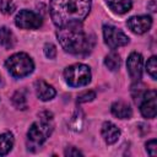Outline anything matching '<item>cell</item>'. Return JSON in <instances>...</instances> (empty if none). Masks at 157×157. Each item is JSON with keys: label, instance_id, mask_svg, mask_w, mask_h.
I'll return each instance as SVG.
<instances>
[{"label": "cell", "instance_id": "obj_15", "mask_svg": "<svg viewBox=\"0 0 157 157\" xmlns=\"http://www.w3.org/2000/svg\"><path fill=\"white\" fill-rule=\"evenodd\" d=\"M13 146V136L11 132L0 134V156H4L11 151Z\"/></svg>", "mask_w": 157, "mask_h": 157}, {"label": "cell", "instance_id": "obj_17", "mask_svg": "<svg viewBox=\"0 0 157 157\" xmlns=\"http://www.w3.org/2000/svg\"><path fill=\"white\" fill-rule=\"evenodd\" d=\"M120 63H121V60H120L119 54H117V53H114V52L109 53V54L105 56V59H104V64H105V66H107L110 71L118 70V69L120 67Z\"/></svg>", "mask_w": 157, "mask_h": 157}, {"label": "cell", "instance_id": "obj_14", "mask_svg": "<svg viewBox=\"0 0 157 157\" xmlns=\"http://www.w3.org/2000/svg\"><path fill=\"white\" fill-rule=\"evenodd\" d=\"M107 5L113 12L118 15L126 13L128 11H130L132 6L131 0H107Z\"/></svg>", "mask_w": 157, "mask_h": 157}, {"label": "cell", "instance_id": "obj_16", "mask_svg": "<svg viewBox=\"0 0 157 157\" xmlns=\"http://www.w3.org/2000/svg\"><path fill=\"white\" fill-rule=\"evenodd\" d=\"M0 44L6 48L10 49L13 47L15 44V37L13 33L7 28V27H1L0 28Z\"/></svg>", "mask_w": 157, "mask_h": 157}, {"label": "cell", "instance_id": "obj_9", "mask_svg": "<svg viewBox=\"0 0 157 157\" xmlns=\"http://www.w3.org/2000/svg\"><path fill=\"white\" fill-rule=\"evenodd\" d=\"M128 27L136 34H142L145 32H147L151 26H152V18L150 16H132L126 22Z\"/></svg>", "mask_w": 157, "mask_h": 157}, {"label": "cell", "instance_id": "obj_12", "mask_svg": "<svg viewBox=\"0 0 157 157\" xmlns=\"http://www.w3.org/2000/svg\"><path fill=\"white\" fill-rule=\"evenodd\" d=\"M34 88H36L37 97L42 101H49V99L54 98V96H55V90L53 88V86H50L49 83H47L43 80L36 81Z\"/></svg>", "mask_w": 157, "mask_h": 157}, {"label": "cell", "instance_id": "obj_20", "mask_svg": "<svg viewBox=\"0 0 157 157\" xmlns=\"http://www.w3.org/2000/svg\"><path fill=\"white\" fill-rule=\"evenodd\" d=\"M146 69H147V72L150 74V76L156 80L157 78V59L156 56H151L146 64Z\"/></svg>", "mask_w": 157, "mask_h": 157}, {"label": "cell", "instance_id": "obj_6", "mask_svg": "<svg viewBox=\"0 0 157 157\" xmlns=\"http://www.w3.org/2000/svg\"><path fill=\"white\" fill-rule=\"evenodd\" d=\"M103 37H104L105 44L110 49H117L129 43V37L124 32H121L120 29L110 25H105L103 27Z\"/></svg>", "mask_w": 157, "mask_h": 157}, {"label": "cell", "instance_id": "obj_19", "mask_svg": "<svg viewBox=\"0 0 157 157\" xmlns=\"http://www.w3.org/2000/svg\"><path fill=\"white\" fill-rule=\"evenodd\" d=\"M83 125V114L81 110H76V113L72 115L71 121H70V126L72 130L75 131H80L82 129Z\"/></svg>", "mask_w": 157, "mask_h": 157}, {"label": "cell", "instance_id": "obj_26", "mask_svg": "<svg viewBox=\"0 0 157 157\" xmlns=\"http://www.w3.org/2000/svg\"><path fill=\"white\" fill-rule=\"evenodd\" d=\"M151 11H156V6H155V0L151 1Z\"/></svg>", "mask_w": 157, "mask_h": 157}, {"label": "cell", "instance_id": "obj_1", "mask_svg": "<svg viewBox=\"0 0 157 157\" xmlns=\"http://www.w3.org/2000/svg\"><path fill=\"white\" fill-rule=\"evenodd\" d=\"M50 16L58 27L82 22L90 12L91 0H50Z\"/></svg>", "mask_w": 157, "mask_h": 157}, {"label": "cell", "instance_id": "obj_23", "mask_svg": "<svg viewBox=\"0 0 157 157\" xmlns=\"http://www.w3.org/2000/svg\"><path fill=\"white\" fill-rule=\"evenodd\" d=\"M44 54H45L47 58L54 59L56 56V48H55V45L52 44V43H47L44 45Z\"/></svg>", "mask_w": 157, "mask_h": 157}, {"label": "cell", "instance_id": "obj_3", "mask_svg": "<svg viewBox=\"0 0 157 157\" xmlns=\"http://www.w3.org/2000/svg\"><path fill=\"white\" fill-rule=\"evenodd\" d=\"M53 131V114L49 112L39 113V120L34 121L28 132V142L31 147H39Z\"/></svg>", "mask_w": 157, "mask_h": 157}, {"label": "cell", "instance_id": "obj_24", "mask_svg": "<svg viewBox=\"0 0 157 157\" xmlns=\"http://www.w3.org/2000/svg\"><path fill=\"white\" fill-rule=\"evenodd\" d=\"M146 150L148 152L150 156H156L157 155V142L156 140H150L147 144H146Z\"/></svg>", "mask_w": 157, "mask_h": 157}, {"label": "cell", "instance_id": "obj_5", "mask_svg": "<svg viewBox=\"0 0 157 157\" xmlns=\"http://www.w3.org/2000/svg\"><path fill=\"white\" fill-rule=\"evenodd\" d=\"M64 77H65L66 83L71 87L86 86L91 81V70L87 65L74 64L65 69Z\"/></svg>", "mask_w": 157, "mask_h": 157}, {"label": "cell", "instance_id": "obj_21", "mask_svg": "<svg viewBox=\"0 0 157 157\" xmlns=\"http://www.w3.org/2000/svg\"><path fill=\"white\" fill-rule=\"evenodd\" d=\"M15 4L11 0H0V11L5 15H10L15 11Z\"/></svg>", "mask_w": 157, "mask_h": 157}, {"label": "cell", "instance_id": "obj_2", "mask_svg": "<svg viewBox=\"0 0 157 157\" xmlns=\"http://www.w3.org/2000/svg\"><path fill=\"white\" fill-rule=\"evenodd\" d=\"M56 37L65 52L75 55H85L90 53L94 44V38L83 32L81 22H74L59 27Z\"/></svg>", "mask_w": 157, "mask_h": 157}, {"label": "cell", "instance_id": "obj_7", "mask_svg": "<svg viewBox=\"0 0 157 157\" xmlns=\"http://www.w3.org/2000/svg\"><path fill=\"white\" fill-rule=\"evenodd\" d=\"M15 23L17 27L23 29H36L42 26V18L33 11L21 10L15 18Z\"/></svg>", "mask_w": 157, "mask_h": 157}, {"label": "cell", "instance_id": "obj_8", "mask_svg": "<svg viewBox=\"0 0 157 157\" xmlns=\"http://www.w3.org/2000/svg\"><path fill=\"white\" fill-rule=\"evenodd\" d=\"M157 93L155 90L152 91H146L145 94L141 98V103H140V112L145 118L148 119H153L156 117V112H157Z\"/></svg>", "mask_w": 157, "mask_h": 157}, {"label": "cell", "instance_id": "obj_22", "mask_svg": "<svg viewBox=\"0 0 157 157\" xmlns=\"http://www.w3.org/2000/svg\"><path fill=\"white\" fill-rule=\"evenodd\" d=\"M96 98V93L93 91H85L77 96V103H86L91 102Z\"/></svg>", "mask_w": 157, "mask_h": 157}, {"label": "cell", "instance_id": "obj_13", "mask_svg": "<svg viewBox=\"0 0 157 157\" xmlns=\"http://www.w3.org/2000/svg\"><path fill=\"white\" fill-rule=\"evenodd\" d=\"M110 110H112L113 115L119 118V119H130L132 115V110H131L130 105L125 102H121V101L114 102L112 104Z\"/></svg>", "mask_w": 157, "mask_h": 157}, {"label": "cell", "instance_id": "obj_10", "mask_svg": "<svg viewBox=\"0 0 157 157\" xmlns=\"http://www.w3.org/2000/svg\"><path fill=\"white\" fill-rule=\"evenodd\" d=\"M126 67L130 77L134 81H139L142 75V56L139 53H131L126 60Z\"/></svg>", "mask_w": 157, "mask_h": 157}, {"label": "cell", "instance_id": "obj_25", "mask_svg": "<svg viewBox=\"0 0 157 157\" xmlns=\"http://www.w3.org/2000/svg\"><path fill=\"white\" fill-rule=\"evenodd\" d=\"M65 156H69V157H71V156H82V153L75 147H69L65 151Z\"/></svg>", "mask_w": 157, "mask_h": 157}, {"label": "cell", "instance_id": "obj_18", "mask_svg": "<svg viewBox=\"0 0 157 157\" xmlns=\"http://www.w3.org/2000/svg\"><path fill=\"white\" fill-rule=\"evenodd\" d=\"M12 104L17 108V109H26L27 108V101H26V96L22 91H17L13 93L12 96Z\"/></svg>", "mask_w": 157, "mask_h": 157}, {"label": "cell", "instance_id": "obj_11", "mask_svg": "<svg viewBox=\"0 0 157 157\" xmlns=\"http://www.w3.org/2000/svg\"><path fill=\"white\" fill-rule=\"evenodd\" d=\"M102 136H103L104 141L108 145H112V144H114V142L118 141V139L120 136V130L113 123L105 121L102 125Z\"/></svg>", "mask_w": 157, "mask_h": 157}, {"label": "cell", "instance_id": "obj_4", "mask_svg": "<svg viewBox=\"0 0 157 157\" xmlns=\"http://www.w3.org/2000/svg\"><path fill=\"white\" fill-rule=\"evenodd\" d=\"M5 65L13 77H25L29 75L34 69L32 59L26 53H17L11 55L6 60Z\"/></svg>", "mask_w": 157, "mask_h": 157}]
</instances>
